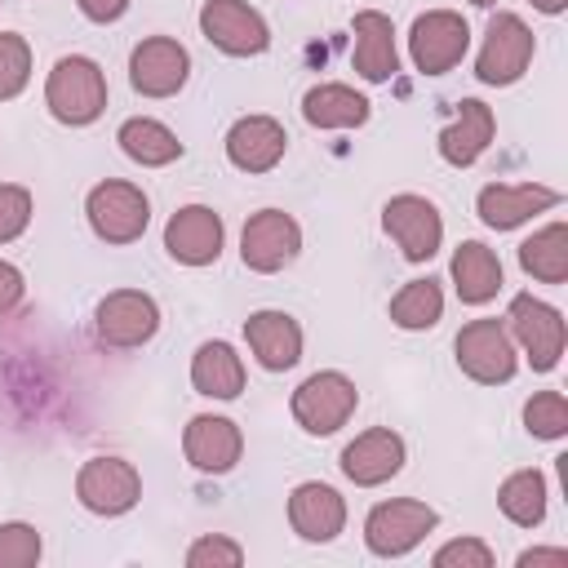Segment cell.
Returning <instances> with one entry per match:
<instances>
[{
	"instance_id": "obj_34",
	"label": "cell",
	"mask_w": 568,
	"mask_h": 568,
	"mask_svg": "<svg viewBox=\"0 0 568 568\" xmlns=\"http://www.w3.org/2000/svg\"><path fill=\"white\" fill-rule=\"evenodd\" d=\"M186 564L191 568H240L244 564V546L222 537V532H204L186 546Z\"/></svg>"
},
{
	"instance_id": "obj_1",
	"label": "cell",
	"mask_w": 568,
	"mask_h": 568,
	"mask_svg": "<svg viewBox=\"0 0 568 568\" xmlns=\"http://www.w3.org/2000/svg\"><path fill=\"white\" fill-rule=\"evenodd\" d=\"M44 106L58 124L84 129L106 111V75L93 58L84 53H67L53 62L49 80H44Z\"/></svg>"
},
{
	"instance_id": "obj_7",
	"label": "cell",
	"mask_w": 568,
	"mask_h": 568,
	"mask_svg": "<svg viewBox=\"0 0 568 568\" xmlns=\"http://www.w3.org/2000/svg\"><path fill=\"white\" fill-rule=\"evenodd\" d=\"M506 333L528 355V364L537 373H550L559 364V355H564V342H568L564 315L550 302L532 297V293H515L510 297V306H506Z\"/></svg>"
},
{
	"instance_id": "obj_8",
	"label": "cell",
	"mask_w": 568,
	"mask_h": 568,
	"mask_svg": "<svg viewBox=\"0 0 568 568\" xmlns=\"http://www.w3.org/2000/svg\"><path fill=\"white\" fill-rule=\"evenodd\" d=\"M470 49V27L453 9H426L408 27V58L422 75H444L453 71Z\"/></svg>"
},
{
	"instance_id": "obj_38",
	"label": "cell",
	"mask_w": 568,
	"mask_h": 568,
	"mask_svg": "<svg viewBox=\"0 0 568 568\" xmlns=\"http://www.w3.org/2000/svg\"><path fill=\"white\" fill-rule=\"evenodd\" d=\"M80 4V13L89 18V22H120L124 13H129V0H75Z\"/></svg>"
},
{
	"instance_id": "obj_16",
	"label": "cell",
	"mask_w": 568,
	"mask_h": 568,
	"mask_svg": "<svg viewBox=\"0 0 568 568\" xmlns=\"http://www.w3.org/2000/svg\"><path fill=\"white\" fill-rule=\"evenodd\" d=\"M555 204H559V191L541 182H488L475 195V213L488 231H515Z\"/></svg>"
},
{
	"instance_id": "obj_11",
	"label": "cell",
	"mask_w": 568,
	"mask_h": 568,
	"mask_svg": "<svg viewBox=\"0 0 568 568\" xmlns=\"http://www.w3.org/2000/svg\"><path fill=\"white\" fill-rule=\"evenodd\" d=\"M302 253V226L284 209H257L240 231V262L257 275L284 271Z\"/></svg>"
},
{
	"instance_id": "obj_26",
	"label": "cell",
	"mask_w": 568,
	"mask_h": 568,
	"mask_svg": "<svg viewBox=\"0 0 568 568\" xmlns=\"http://www.w3.org/2000/svg\"><path fill=\"white\" fill-rule=\"evenodd\" d=\"M191 386L209 399H235L244 390V359L231 342H200L191 355Z\"/></svg>"
},
{
	"instance_id": "obj_27",
	"label": "cell",
	"mask_w": 568,
	"mask_h": 568,
	"mask_svg": "<svg viewBox=\"0 0 568 568\" xmlns=\"http://www.w3.org/2000/svg\"><path fill=\"white\" fill-rule=\"evenodd\" d=\"M115 142H120V151H124L133 164H142V169H164V164H173V160L182 155L178 133H173L164 120H155V115H129V120L120 124Z\"/></svg>"
},
{
	"instance_id": "obj_30",
	"label": "cell",
	"mask_w": 568,
	"mask_h": 568,
	"mask_svg": "<svg viewBox=\"0 0 568 568\" xmlns=\"http://www.w3.org/2000/svg\"><path fill=\"white\" fill-rule=\"evenodd\" d=\"M390 324L395 328H404V333H426V328H435L439 324V315H444V288H439V280H408L395 297H390Z\"/></svg>"
},
{
	"instance_id": "obj_5",
	"label": "cell",
	"mask_w": 568,
	"mask_h": 568,
	"mask_svg": "<svg viewBox=\"0 0 568 568\" xmlns=\"http://www.w3.org/2000/svg\"><path fill=\"white\" fill-rule=\"evenodd\" d=\"M439 515L435 506L417 501V497H390V501H377L364 519V546L377 555V559H404L408 550H417L426 541V532H435Z\"/></svg>"
},
{
	"instance_id": "obj_13",
	"label": "cell",
	"mask_w": 568,
	"mask_h": 568,
	"mask_svg": "<svg viewBox=\"0 0 568 568\" xmlns=\"http://www.w3.org/2000/svg\"><path fill=\"white\" fill-rule=\"evenodd\" d=\"M382 226L399 244L404 262H430L439 253V244H444V217H439V209L426 195H413V191L390 195L382 204Z\"/></svg>"
},
{
	"instance_id": "obj_39",
	"label": "cell",
	"mask_w": 568,
	"mask_h": 568,
	"mask_svg": "<svg viewBox=\"0 0 568 568\" xmlns=\"http://www.w3.org/2000/svg\"><path fill=\"white\" fill-rule=\"evenodd\" d=\"M519 568H532V564H555V568H568V550L564 546H532V550H519L515 559Z\"/></svg>"
},
{
	"instance_id": "obj_4",
	"label": "cell",
	"mask_w": 568,
	"mask_h": 568,
	"mask_svg": "<svg viewBox=\"0 0 568 568\" xmlns=\"http://www.w3.org/2000/svg\"><path fill=\"white\" fill-rule=\"evenodd\" d=\"M355 404H359L355 382L337 368H320L293 390L288 413L306 435H337L355 417Z\"/></svg>"
},
{
	"instance_id": "obj_20",
	"label": "cell",
	"mask_w": 568,
	"mask_h": 568,
	"mask_svg": "<svg viewBox=\"0 0 568 568\" xmlns=\"http://www.w3.org/2000/svg\"><path fill=\"white\" fill-rule=\"evenodd\" d=\"M288 151V133L275 115H240L226 129V160L240 173H271Z\"/></svg>"
},
{
	"instance_id": "obj_35",
	"label": "cell",
	"mask_w": 568,
	"mask_h": 568,
	"mask_svg": "<svg viewBox=\"0 0 568 568\" xmlns=\"http://www.w3.org/2000/svg\"><path fill=\"white\" fill-rule=\"evenodd\" d=\"M31 191L18 182H0V244L18 240L31 226Z\"/></svg>"
},
{
	"instance_id": "obj_24",
	"label": "cell",
	"mask_w": 568,
	"mask_h": 568,
	"mask_svg": "<svg viewBox=\"0 0 568 568\" xmlns=\"http://www.w3.org/2000/svg\"><path fill=\"white\" fill-rule=\"evenodd\" d=\"M448 275H453V288L466 306H484L501 293V262L488 244L479 240H462L453 248V262H448Z\"/></svg>"
},
{
	"instance_id": "obj_25",
	"label": "cell",
	"mask_w": 568,
	"mask_h": 568,
	"mask_svg": "<svg viewBox=\"0 0 568 568\" xmlns=\"http://www.w3.org/2000/svg\"><path fill=\"white\" fill-rule=\"evenodd\" d=\"M368 115H373V102L342 80H324L302 98V120L311 129H359Z\"/></svg>"
},
{
	"instance_id": "obj_40",
	"label": "cell",
	"mask_w": 568,
	"mask_h": 568,
	"mask_svg": "<svg viewBox=\"0 0 568 568\" xmlns=\"http://www.w3.org/2000/svg\"><path fill=\"white\" fill-rule=\"evenodd\" d=\"M528 4H532V9H537V13H550V18H555V13H564V9H568V0H528Z\"/></svg>"
},
{
	"instance_id": "obj_6",
	"label": "cell",
	"mask_w": 568,
	"mask_h": 568,
	"mask_svg": "<svg viewBox=\"0 0 568 568\" xmlns=\"http://www.w3.org/2000/svg\"><path fill=\"white\" fill-rule=\"evenodd\" d=\"M457 368L479 386H501L519 368V346L506 333V320H470L453 337Z\"/></svg>"
},
{
	"instance_id": "obj_17",
	"label": "cell",
	"mask_w": 568,
	"mask_h": 568,
	"mask_svg": "<svg viewBox=\"0 0 568 568\" xmlns=\"http://www.w3.org/2000/svg\"><path fill=\"white\" fill-rule=\"evenodd\" d=\"M337 466L355 488H377L404 470V439L390 426H368L342 448Z\"/></svg>"
},
{
	"instance_id": "obj_33",
	"label": "cell",
	"mask_w": 568,
	"mask_h": 568,
	"mask_svg": "<svg viewBox=\"0 0 568 568\" xmlns=\"http://www.w3.org/2000/svg\"><path fill=\"white\" fill-rule=\"evenodd\" d=\"M44 555V541L31 524H0V568H31L40 564Z\"/></svg>"
},
{
	"instance_id": "obj_36",
	"label": "cell",
	"mask_w": 568,
	"mask_h": 568,
	"mask_svg": "<svg viewBox=\"0 0 568 568\" xmlns=\"http://www.w3.org/2000/svg\"><path fill=\"white\" fill-rule=\"evenodd\" d=\"M435 568H493V550L479 537H453L430 555Z\"/></svg>"
},
{
	"instance_id": "obj_21",
	"label": "cell",
	"mask_w": 568,
	"mask_h": 568,
	"mask_svg": "<svg viewBox=\"0 0 568 568\" xmlns=\"http://www.w3.org/2000/svg\"><path fill=\"white\" fill-rule=\"evenodd\" d=\"M288 524L302 541H333L346 528V497L333 484L306 479L288 493Z\"/></svg>"
},
{
	"instance_id": "obj_18",
	"label": "cell",
	"mask_w": 568,
	"mask_h": 568,
	"mask_svg": "<svg viewBox=\"0 0 568 568\" xmlns=\"http://www.w3.org/2000/svg\"><path fill=\"white\" fill-rule=\"evenodd\" d=\"M182 453L200 475H226V470H235V462L244 453V430L231 417L200 413L182 430Z\"/></svg>"
},
{
	"instance_id": "obj_12",
	"label": "cell",
	"mask_w": 568,
	"mask_h": 568,
	"mask_svg": "<svg viewBox=\"0 0 568 568\" xmlns=\"http://www.w3.org/2000/svg\"><path fill=\"white\" fill-rule=\"evenodd\" d=\"M75 497H80L84 510H93L102 519H115V515H129L138 506L142 475L124 457H89L75 475Z\"/></svg>"
},
{
	"instance_id": "obj_10",
	"label": "cell",
	"mask_w": 568,
	"mask_h": 568,
	"mask_svg": "<svg viewBox=\"0 0 568 568\" xmlns=\"http://www.w3.org/2000/svg\"><path fill=\"white\" fill-rule=\"evenodd\" d=\"M200 36L231 58H257L271 49V27L248 0H204Z\"/></svg>"
},
{
	"instance_id": "obj_37",
	"label": "cell",
	"mask_w": 568,
	"mask_h": 568,
	"mask_svg": "<svg viewBox=\"0 0 568 568\" xmlns=\"http://www.w3.org/2000/svg\"><path fill=\"white\" fill-rule=\"evenodd\" d=\"M22 293H27L22 271H18L13 262H4V257H0V315H9V311L22 302Z\"/></svg>"
},
{
	"instance_id": "obj_15",
	"label": "cell",
	"mask_w": 568,
	"mask_h": 568,
	"mask_svg": "<svg viewBox=\"0 0 568 568\" xmlns=\"http://www.w3.org/2000/svg\"><path fill=\"white\" fill-rule=\"evenodd\" d=\"M222 213H213L209 204H182L169 222H164V253L182 266H209L222 257Z\"/></svg>"
},
{
	"instance_id": "obj_31",
	"label": "cell",
	"mask_w": 568,
	"mask_h": 568,
	"mask_svg": "<svg viewBox=\"0 0 568 568\" xmlns=\"http://www.w3.org/2000/svg\"><path fill=\"white\" fill-rule=\"evenodd\" d=\"M524 426L537 439H564L568 435V399H564V390H537L524 404Z\"/></svg>"
},
{
	"instance_id": "obj_28",
	"label": "cell",
	"mask_w": 568,
	"mask_h": 568,
	"mask_svg": "<svg viewBox=\"0 0 568 568\" xmlns=\"http://www.w3.org/2000/svg\"><path fill=\"white\" fill-rule=\"evenodd\" d=\"M519 266L537 284H564L568 280V226L564 222H550V226L532 231L519 244Z\"/></svg>"
},
{
	"instance_id": "obj_23",
	"label": "cell",
	"mask_w": 568,
	"mask_h": 568,
	"mask_svg": "<svg viewBox=\"0 0 568 568\" xmlns=\"http://www.w3.org/2000/svg\"><path fill=\"white\" fill-rule=\"evenodd\" d=\"M244 342L266 373H284L302 359V324L288 311H253L244 320Z\"/></svg>"
},
{
	"instance_id": "obj_41",
	"label": "cell",
	"mask_w": 568,
	"mask_h": 568,
	"mask_svg": "<svg viewBox=\"0 0 568 568\" xmlns=\"http://www.w3.org/2000/svg\"><path fill=\"white\" fill-rule=\"evenodd\" d=\"M466 4H479V9H493L497 0H466Z\"/></svg>"
},
{
	"instance_id": "obj_14",
	"label": "cell",
	"mask_w": 568,
	"mask_h": 568,
	"mask_svg": "<svg viewBox=\"0 0 568 568\" xmlns=\"http://www.w3.org/2000/svg\"><path fill=\"white\" fill-rule=\"evenodd\" d=\"M191 75V53L173 36H146L129 53V84L142 98H173Z\"/></svg>"
},
{
	"instance_id": "obj_2",
	"label": "cell",
	"mask_w": 568,
	"mask_h": 568,
	"mask_svg": "<svg viewBox=\"0 0 568 568\" xmlns=\"http://www.w3.org/2000/svg\"><path fill=\"white\" fill-rule=\"evenodd\" d=\"M84 217L102 244H133L146 235L151 222V200L138 182L106 178L84 195Z\"/></svg>"
},
{
	"instance_id": "obj_29",
	"label": "cell",
	"mask_w": 568,
	"mask_h": 568,
	"mask_svg": "<svg viewBox=\"0 0 568 568\" xmlns=\"http://www.w3.org/2000/svg\"><path fill=\"white\" fill-rule=\"evenodd\" d=\"M546 475L541 470H510L497 488V506L515 528H537L546 519Z\"/></svg>"
},
{
	"instance_id": "obj_9",
	"label": "cell",
	"mask_w": 568,
	"mask_h": 568,
	"mask_svg": "<svg viewBox=\"0 0 568 568\" xmlns=\"http://www.w3.org/2000/svg\"><path fill=\"white\" fill-rule=\"evenodd\" d=\"M93 333L102 346L111 351H133V346H146L155 333H160V306L151 293L142 288H115L98 302L93 311Z\"/></svg>"
},
{
	"instance_id": "obj_32",
	"label": "cell",
	"mask_w": 568,
	"mask_h": 568,
	"mask_svg": "<svg viewBox=\"0 0 568 568\" xmlns=\"http://www.w3.org/2000/svg\"><path fill=\"white\" fill-rule=\"evenodd\" d=\"M31 84V44L18 31H0V102Z\"/></svg>"
},
{
	"instance_id": "obj_3",
	"label": "cell",
	"mask_w": 568,
	"mask_h": 568,
	"mask_svg": "<svg viewBox=\"0 0 568 568\" xmlns=\"http://www.w3.org/2000/svg\"><path fill=\"white\" fill-rule=\"evenodd\" d=\"M532 53H537L532 27L519 13L497 9L488 18V31H484V44H479V58H475V80L493 84V89H506L528 71Z\"/></svg>"
},
{
	"instance_id": "obj_19",
	"label": "cell",
	"mask_w": 568,
	"mask_h": 568,
	"mask_svg": "<svg viewBox=\"0 0 568 568\" xmlns=\"http://www.w3.org/2000/svg\"><path fill=\"white\" fill-rule=\"evenodd\" d=\"M355 44H351V67L364 84H386L399 71V49H395V22L382 9H359L351 18Z\"/></svg>"
},
{
	"instance_id": "obj_22",
	"label": "cell",
	"mask_w": 568,
	"mask_h": 568,
	"mask_svg": "<svg viewBox=\"0 0 568 568\" xmlns=\"http://www.w3.org/2000/svg\"><path fill=\"white\" fill-rule=\"evenodd\" d=\"M493 133H497V115H493V106L479 102V98H462L453 124H444L439 138H435L439 160L453 164V169H470V164L488 151Z\"/></svg>"
}]
</instances>
